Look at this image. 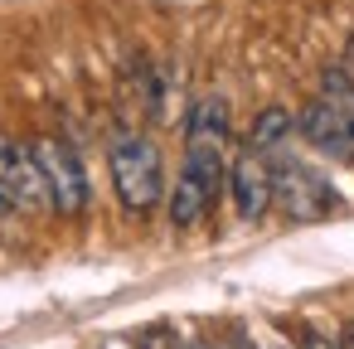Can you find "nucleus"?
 Instances as JSON below:
<instances>
[{
    "mask_svg": "<svg viewBox=\"0 0 354 349\" xmlns=\"http://www.w3.org/2000/svg\"><path fill=\"white\" fill-rule=\"evenodd\" d=\"M107 165H112V189L131 218H146L165 199V160L151 136H136V131L117 136Z\"/></svg>",
    "mask_w": 354,
    "mask_h": 349,
    "instance_id": "nucleus-1",
    "label": "nucleus"
},
{
    "mask_svg": "<svg viewBox=\"0 0 354 349\" xmlns=\"http://www.w3.org/2000/svg\"><path fill=\"white\" fill-rule=\"evenodd\" d=\"M223 180H228L223 146H189L185 151V165L175 175V189H170V223L175 228H194L214 209Z\"/></svg>",
    "mask_w": 354,
    "mask_h": 349,
    "instance_id": "nucleus-2",
    "label": "nucleus"
},
{
    "mask_svg": "<svg viewBox=\"0 0 354 349\" xmlns=\"http://www.w3.org/2000/svg\"><path fill=\"white\" fill-rule=\"evenodd\" d=\"M35 160H39V175H44V189H49V209L59 218H78L88 209V175H83V160L68 141L59 136H44L30 146Z\"/></svg>",
    "mask_w": 354,
    "mask_h": 349,
    "instance_id": "nucleus-3",
    "label": "nucleus"
},
{
    "mask_svg": "<svg viewBox=\"0 0 354 349\" xmlns=\"http://www.w3.org/2000/svg\"><path fill=\"white\" fill-rule=\"evenodd\" d=\"M272 204H281L286 209V218H325L339 199H335V189H330V180L325 175H315L310 165H301V160H277L272 165Z\"/></svg>",
    "mask_w": 354,
    "mask_h": 349,
    "instance_id": "nucleus-4",
    "label": "nucleus"
},
{
    "mask_svg": "<svg viewBox=\"0 0 354 349\" xmlns=\"http://www.w3.org/2000/svg\"><path fill=\"white\" fill-rule=\"evenodd\" d=\"M228 189H233V204L248 223L267 218V209H272V160L257 155V151H243L228 165Z\"/></svg>",
    "mask_w": 354,
    "mask_h": 349,
    "instance_id": "nucleus-5",
    "label": "nucleus"
},
{
    "mask_svg": "<svg viewBox=\"0 0 354 349\" xmlns=\"http://www.w3.org/2000/svg\"><path fill=\"white\" fill-rule=\"evenodd\" d=\"M301 136H306L315 151H325V155H354V146H349V136H344V122H339L320 97L301 112Z\"/></svg>",
    "mask_w": 354,
    "mask_h": 349,
    "instance_id": "nucleus-6",
    "label": "nucleus"
},
{
    "mask_svg": "<svg viewBox=\"0 0 354 349\" xmlns=\"http://www.w3.org/2000/svg\"><path fill=\"white\" fill-rule=\"evenodd\" d=\"M185 131H189V146H223V141H228V102H223L218 93L199 97Z\"/></svg>",
    "mask_w": 354,
    "mask_h": 349,
    "instance_id": "nucleus-7",
    "label": "nucleus"
},
{
    "mask_svg": "<svg viewBox=\"0 0 354 349\" xmlns=\"http://www.w3.org/2000/svg\"><path fill=\"white\" fill-rule=\"evenodd\" d=\"M286 136H291V112H286V107H262V112H257V122H252L248 151H257V155H272V151H277Z\"/></svg>",
    "mask_w": 354,
    "mask_h": 349,
    "instance_id": "nucleus-8",
    "label": "nucleus"
},
{
    "mask_svg": "<svg viewBox=\"0 0 354 349\" xmlns=\"http://www.w3.org/2000/svg\"><path fill=\"white\" fill-rule=\"evenodd\" d=\"M320 102L344 122V136H349V146H354V83H349L339 68H330V73L320 78Z\"/></svg>",
    "mask_w": 354,
    "mask_h": 349,
    "instance_id": "nucleus-9",
    "label": "nucleus"
},
{
    "mask_svg": "<svg viewBox=\"0 0 354 349\" xmlns=\"http://www.w3.org/2000/svg\"><path fill=\"white\" fill-rule=\"evenodd\" d=\"M301 349H339L335 344V334H325V330H306V344Z\"/></svg>",
    "mask_w": 354,
    "mask_h": 349,
    "instance_id": "nucleus-10",
    "label": "nucleus"
},
{
    "mask_svg": "<svg viewBox=\"0 0 354 349\" xmlns=\"http://www.w3.org/2000/svg\"><path fill=\"white\" fill-rule=\"evenodd\" d=\"M228 349H257V344H252L248 334H233V344H228Z\"/></svg>",
    "mask_w": 354,
    "mask_h": 349,
    "instance_id": "nucleus-11",
    "label": "nucleus"
},
{
    "mask_svg": "<svg viewBox=\"0 0 354 349\" xmlns=\"http://www.w3.org/2000/svg\"><path fill=\"white\" fill-rule=\"evenodd\" d=\"M180 349H209V344H199V339H185V344H180Z\"/></svg>",
    "mask_w": 354,
    "mask_h": 349,
    "instance_id": "nucleus-12",
    "label": "nucleus"
},
{
    "mask_svg": "<svg viewBox=\"0 0 354 349\" xmlns=\"http://www.w3.org/2000/svg\"><path fill=\"white\" fill-rule=\"evenodd\" d=\"M277 349H291V344H277Z\"/></svg>",
    "mask_w": 354,
    "mask_h": 349,
    "instance_id": "nucleus-13",
    "label": "nucleus"
}]
</instances>
